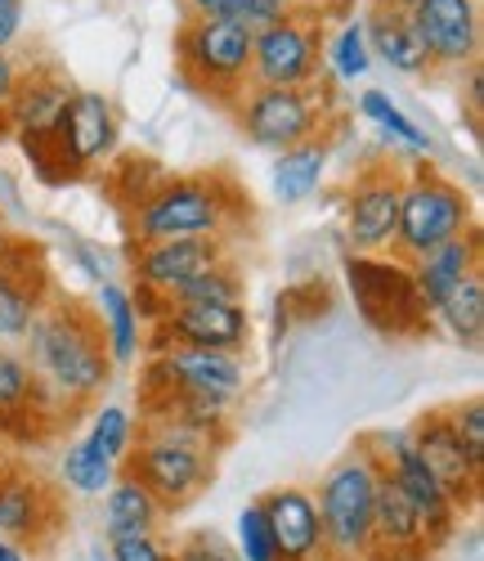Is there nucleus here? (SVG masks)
<instances>
[{
    "label": "nucleus",
    "mask_w": 484,
    "mask_h": 561,
    "mask_svg": "<svg viewBox=\"0 0 484 561\" xmlns=\"http://www.w3.org/2000/svg\"><path fill=\"white\" fill-rule=\"evenodd\" d=\"M23 359L32 368V378L41 382V391L68 417V427L100 404V396L113 382V368H117L108 355L100 310L81 297H68L64 288L50 297V306H45L27 329Z\"/></svg>",
    "instance_id": "nucleus-1"
},
{
    "label": "nucleus",
    "mask_w": 484,
    "mask_h": 561,
    "mask_svg": "<svg viewBox=\"0 0 484 561\" xmlns=\"http://www.w3.org/2000/svg\"><path fill=\"white\" fill-rule=\"evenodd\" d=\"M256 220V203L233 171L211 167V171H188V175H162L153 194L143 198L130 216V243L149 248L166 239H203V233H233Z\"/></svg>",
    "instance_id": "nucleus-2"
},
{
    "label": "nucleus",
    "mask_w": 484,
    "mask_h": 561,
    "mask_svg": "<svg viewBox=\"0 0 484 561\" xmlns=\"http://www.w3.org/2000/svg\"><path fill=\"white\" fill-rule=\"evenodd\" d=\"M117 108L100 90H72L64 113L45 126L19 135V145L45 184H81L100 162L117 153Z\"/></svg>",
    "instance_id": "nucleus-3"
},
{
    "label": "nucleus",
    "mask_w": 484,
    "mask_h": 561,
    "mask_svg": "<svg viewBox=\"0 0 484 561\" xmlns=\"http://www.w3.org/2000/svg\"><path fill=\"white\" fill-rule=\"evenodd\" d=\"M216 458L220 449H211L207 440L188 436L180 427L139 423L117 472L139 481L162 507V517H171V512H184L188 503L203 499V490L216 481Z\"/></svg>",
    "instance_id": "nucleus-4"
},
{
    "label": "nucleus",
    "mask_w": 484,
    "mask_h": 561,
    "mask_svg": "<svg viewBox=\"0 0 484 561\" xmlns=\"http://www.w3.org/2000/svg\"><path fill=\"white\" fill-rule=\"evenodd\" d=\"M175 77L229 113L252 85V27L233 19H184L175 27Z\"/></svg>",
    "instance_id": "nucleus-5"
},
{
    "label": "nucleus",
    "mask_w": 484,
    "mask_h": 561,
    "mask_svg": "<svg viewBox=\"0 0 484 561\" xmlns=\"http://www.w3.org/2000/svg\"><path fill=\"white\" fill-rule=\"evenodd\" d=\"M471 229H475V203L466 198L462 184L426 158L413 162L408 175H404V203H400L391 256L413 265L426 252L462 239V233H471Z\"/></svg>",
    "instance_id": "nucleus-6"
},
{
    "label": "nucleus",
    "mask_w": 484,
    "mask_h": 561,
    "mask_svg": "<svg viewBox=\"0 0 484 561\" xmlns=\"http://www.w3.org/2000/svg\"><path fill=\"white\" fill-rule=\"evenodd\" d=\"M346 284L355 310L372 333L391 342H422L435 333V314L413 284V265L395 261L391 252H350L346 256Z\"/></svg>",
    "instance_id": "nucleus-7"
},
{
    "label": "nucleus",
    "mask_w": 484,
    "mask_h": 561,
    "mask_svg": "<svg viewBox=\"0 0 484 561\" xmlns=\"http://www.w3.org/2000/svg\"><path fill=\"white\" fill-rule=\"evenodd\" d=\"M332 104H336V90L327 77H319L314 85H247L242 100L229 108V117L247 145L283 153L301 145V139L319 135L327 126Z\"/></svg>",
    "instance_id": "nucleus-8"
},
{
    "label": "nucleus",
    "mask_w": 484,
    "mask_h": 561,
    "mask_svg": "<svg viewBox=\"0 0 484 561\" xmlns=\"http://www.w3.org/2000/svg\"><path fill=\"white\" fill-rule=\"evenodd\" d=\"M372 494H377V462L359 445L350 454H342L323 472L314 507H319L327 561H364L368 557Z\"/></svg>",
    "instance_id": "nucleus-9"
},
{
    "label": "nucleus",
    "mask_w": 484,
    "mask_h": 561,
    "mask_svg": "<svg viewBox=\"0 0 484 561\" xmlns=\"http://www.w3.org/2000/svg\"><path fill=\"white\" fill-rule=\"evenodd\" d=\"M404 175L408 162L395 153H368L350 180H346V243L350 252H391L395 225H400V203H404Z\"/></svg>",
    "instance_id": "nucleus-10"
},
{
    "label": "nucleus",
    "mask_w": 484,
    "mask_h": 561,
    "mask_svg": "<svg viewBox=\"0 0 484 561\" xmlns=\"http://www.w3.org/2000/svg\"><path fill=\"white\" fill-rule=\"evenodd\" d=\"M59 293L50 256L32 239H0V346H23L36 314Z\"/></svg>",
    "instance_id": "nucleus-11"
},
{
    "label": "nucleus",
    "mask_w": 484,
    "mask_h": 561,
    "mask_svg": "<svg viewBox=\"0 0 484 561\" xmlns=\"http://www.w3.org/2000/svg\"><path fill=\"white\" fill-rule=\"evenodd\" d=\"M323 77V14L301 10L252 32V85H314Z\"/></svg>",
    "instance_id": "nucleus-12"
},
{
    "label": "nucleus",
    "mask_w": 484,
    "mask_h": 561,
    "mask_svg": "<svg viewBox=\"0 0 484 561\" xmlns=\"http://www.w3.org/2000/svg\"><path fill=\"white\" fill-rule=\"evenodd\" d=\"M413 32L426 59V81L462 77L480 64V0H417Z\"/></svg>",
    "instance_id": "nucleus-13"
},
{
    "label": "nucleus",
    "mask_w": 484,
    "mask_h": 561,
    "mask_svg": "<svg viewBox=\"0 0 484 561\" xmlns=\"http://www.w3.org/2000/svg\"><path fill=\"white\" fill-rule=\"evenodd\" d=\"M355 445L377 462V472H385V477H391L408 494V503L417 507V517L426 522V530L435 535V543L445 548L458 535V526H462V512L449 503V494L440 485H435V477L422 467V458L413 454L408 436L404 432H368Z\"/></svg>",
    "instance_id": "nucleus-14"
},
{
    "label": "nucleus",
    "mask_w": 484,
    "mask_h": 561,
    "mask_svg": "<svg viewBox=\"0 0 484 561\" xmlns=\"http://www.w3.org/2000/svg\"><path fill=\"white\" fill-rule=\"evenodd\" d=\"M413 454L422 458V467L435 477V485H440L449 494V503L462 512H475L480 507V490H484V462L462 445V436L453 432L449 423V409H426L417 413V423L404 432Z\"/></svg>",
    "instance_id": "nucleus-15"
},
{
    "label": "nucleus",
    "mask_w": 484,
    "mask_h": 561,
    "mask_svg": "<svg viewBox=\"0 0 484 561\" xmlns=\"http://www.w3.org/2000/svg\"><path fill=\"white\" fill-rule=\"evenodd\" d=\"M68 427L59 404L41 391L19 351L0 346V436L14 445H45Z\"/></svg>",
    "instance_id": "nucleus-16"
},
{
    "label": "nucleus",
    "mask_w": 484,
    "mask_h": 561,
    "mask_svg": "<svg viewBox=\"0 0 484 561\" xmlns=\"http://www.w3.org/2000/svg\"><path fill=\"white\" fill-rule=\"evenodd\" d=\"M252 337V319L247 306H171L162 310V319H153L149 333V355L175 351V346H203V351H233L242 355Z\"/></svg>",
    "instance_id": "nucleus-17"
},
{
    "label": "nucleus",
    "mask_w": 484,
    "mask_h": 561,
    "mask_svg": "<svg viewBox=\"0 0 484 561\" xmlns=\"http://www.w3.org/2000/svg\"><path fill=\"white\" fill-rule=\"evenodd\" d=\"M229 256L233 252L224 233H203V239H166L149 248H130V270H135V288H149L171 301L184 284H193L198 274H207Z\"/></svg>",
    "instance_id": "nucleus-18"
},
{
    "label": "nucleus",
    "mask_w": 484,
    "mask_h": 561,
    "mask_svg": "<svg viewBox=\"0 0 484 561\" xmlns=\"http://www.w3.org/2000/svg\"><path fill=\"white\" fill-rule=\"evenodd\" d=\"M440 557V543L417 517L408 494L377 472V494H372V530H368V557L364 561H430Z\"/></svg>",
    "instance_id": "nucleus-19"
},
{
    "label": "nucleus",
    "mask_w": 484,
    "mask_h": 561,
    "mask_svg": "<svg viewBox=\"0 0 484 561\" xmlns=\"http://www.w3.org/2000/svg\"><path fill=\"white\" fill-rule=\"evenodd\" d=\"M64 530V503L41 477L5 472L0 477V539L19 543L23 552H45Z\"/></svg>",
    "instance_id": "nucleus-20"
},
{
    "label": "nucleus",
    "mask_w": 484,
    "mask_h": 561,
    "mask_svg": "<svg viewBox=\"0 0 484 561\" xmlns=\"http://www.w3.org/2000/svg\"><path fill=\"white\" fill-rule=\"evenodd\" d=\"M130 436H135L130 413L117 404H104L94 413L90 436L64 454V485L77 494H104L117 481V462L126 458Z\"/></svg>",
    "instance_id": "nucleus-21"
},
{
    "label": "nucleus",
    "mask_w": 484,
    "mask_h": 561,
    "mask_svg": "<svg viewBox=\"0 0 484 561\" xmlns=\"http://www.w3.org/2000/svg\"><path fill=\"white\" fill-rule=\"evenodd\" d=\"M149 373H158L162 382L207 396L220 404H233L242 391H247V364L233 351H203V346H175L149 359Z\"/></svg>",
    "instance_id": "nucleus-22"
},
{
    "label": "nucleus",
    "mask_w": 484,
    "mask_h": 561,
    "mask_svg": "<svg viewBox=\"0 0 484 561\" xmlns=\"http://www.w3.org/2000/svg\"><path fill=\"white\" fill-rule=\"evenodd\" d=\"M256 503H261L265 526H269V535H274L278 561H327L319 507H314V494H310V490H301V485H278V490H265Z\"/></svg>",
    "instance_id": "nucleus-23"
},
{
    "label": "nucleus",
    "mask_w": 484,
    "mask_h": 561,
    "mask_svg": "<svg viewBox=\"0 0 484 561\" xmlns=\"http://www.w3.org/2000/svg\"><path fill=\"white\" fill-rule=\"evenodd\" d=\"M72 90H77V85L64 77L59 64H50V59L27 64V68L19 72L14 100H10V108H5V117H10V135L45 130V126H50V122L64 113V104L72 100Z\"/></svg>",
    "instance_id": "nucleus-24"
},
{
    "label": "nucleus",
    "mask_w": 484,
    "mask_h": 561,
    "mask_svg": "<svg viewBox=\"0 0 484 561\" xmlns=\"http://www.w3.org/2000/svg\"><path fill=\"white\" fill-rule=\"evenodd\" d=\"M364 41L372 45V55L385 59L404 77H426V59L413 32V10H400L391 0H368V19L359 23Z\"/></svg>",
    "instance_id": "nucleus-25"
},
{
    "label": "nucleus",
    "mask_w": 484,
    "mask_h": 561,
    "mask_svg": "<svg viewBox=\"0 0 484 561\" xmlns=\"http://www.w3.org/2000/svg\"><path fill=\"white\" fill-rule=\"evenodd\" d=\"M471 274H480V229H471V233H462V239H453L445 248L426 252L422 261H413V284H417L422 301L430 306V314Z\"/></svg>",
    "instance_id": "nucleus-26"
},
{
    "label": "nucleus",
    "mask_w": 484,
    "mask_h": 561,
    "mask_svg": "<svg viewBox=\"0 0 484 561\" xmlns=\"http://www.w3.org/2000/svg\"><path fill=\"white\" fill-rule=\"evenodd\" d=\"M332 149H336V122H327L319 135L301 139V145L283 149L278 162H274V194H278V203H306L319 190Z\"/></svg>",
    "instance_id": "nucleus-27"
},
{
    "label": "nucleus",
    "mask_w": 484,
    "mask_h": 561,
    "mask_svg": "<svg viewBox=\"0 0 484 561\" xmlns=\"http://www.w3.org/2000/svg\"><path fill=\"white\" fill-rule=\"evenodd\" d=\"M158 526H162V507L153 503V494L139 481L117 472V481L108 485V499H104V539L122 543V539L153 535Z\"/></svg>",
    "instance_id": "nucleus-28"
},
{
    "label": "nucleus",
    "mask_w": 484,
    "mask_h": 561,
    "mask_svg": "<svg viewBox=\"0 0 484 561\" xmlns=\"http://www.w3.org/2000/svg\"><path fill=\"white\" fill-rule=\"evenodd\" d=\"M435 323L466 351H475L484 342V274H471L462 284L435 306Z\"/></svg>",
    "instance_id": "nucleus-29"
},
{
    "label": "nucleus",
    "mask_w": 484,
    "mask_h": 561,
    "mask_svg": "<svg viewBox=\"0 0 484 561\" xmlns=\"http://www.w3.org/2000/svg\"><path fill=\"white\" fill-rule=\"evenodd\" d=\"M100 319H104V337H108L113 364H130L135 351H139V314H135V301H130V293L122 284H104Z\"/></svg>",
    "instance_id": "nucleus-30"
},
{
    "label": "nucleus",
    "mask_w": 484,
    "mask_h": 561,
    "mask_svg": "<svg viewBox=\"0 0 484 561\" xmlns=\"http://www.w3.org/2000/svg\"><path fill=\"white\" fill-rule=\"evenodd\" d=\"M242 297H247V278H242V265L229 256L207 274H198L193 284H184L171 297V306H238Z\"/></svg>",
    "instance_id": "nucleus-31"
},
{
    "label": "nucleus",
    "mask_w": 484,
    "mask_h": 561,
    "mask_svg": "<svg viewBox=\"0 0 484 561\" xmlns=\"http://www.w3.org/2000/svg\"><path fill=\"white\" fill-rule=\"evenodd\" d=\"M162 175H166V171H162V162L139 158V153H130V158H122L117 167H108V194H113L117 211H122V216H130L143 198L153 194V184H158Z\"/></svg>",
    "instance_id": "nucleus-32"
},
{
    "label": "nucleus",
    "mask_w": 484,
    "mask_h": 561,
    "mask_svg": "<svg viewBox=\"0 0 484 561\" xmlns=\"http://www.w3.org/2000/svg\"><path fill=\"white\" fill-rule=\"evenodd\" d=\"M233 552H238V561H278L274 535L265 526V512H261L256 499L238 512V548Z\"/></svg>",
    "instance_id": "nucleus-33"
},
{
    "label": "nucleus",
    "mask_w": 484,
    "mask_h": 561,
    "mask_svg": "<svg viewBox=\"0 0 484 561\" xmlns=\"http://www.w3.org/2000/svg\"><path fill=\"white\" fill-rule=\"evenodd\" d=\"M359 113H364V117H372L381 130H391L395 139H404V145L426 149V135H422V130H417V126H413V122H408V117H404V113H400L391 100H385L381 90H368V95L359 100Z\"/></svg>",
    "instance_id": "nucleus-34"
},
{
    "label": "nucleus",
    "mask_w": 484,
    "mask_h": 561,
    "mask_svg": "<svg viewBox=\"0 0 484 561\" xmlns=\"http://www.w3.org/2000/svg\"><path fill=\"white\" fill-rule=\"evenodd\" d=\"M332 64H336V72H342V77H364L368 72V41H364V27L359 23H346L342 27V36H336L332 41Z\"/></svg>",
    "instance_id": "nucleus-35"
},
{
    "label": "nucleus",
    "mask_w": 484,
    "mask_h": 561,
    "mask_svg": "<svg viewBox=\"0 0 484 561\" xmlns=\"http://www.w3.org/2000/svg\"><path fill=\"white\" fill-rule=\"evenodd\" d=\"M301 10H306L301 0H233V23L261 32V27L287 19V14H301ZM314 14H319V10H314Z\"/></svg>",
    "instance_id": "nucleus-36"
},
{
    "label": "nucleus",
    "mask_w": 484,
    "mask_h": 561,
    "mask_svg": "<svg viewBox=\"0 0 484 561\" xmlns=\"http://www.w3.org/2000/svg\"><path fill=\"white\" fill-rule=\"evenodd\" d=\"M449 423L462 436V445L484 462V400L480 396H466V400L449 404Z\"/></svg>",
    "instance_id": "nucleus-37"
},
{
    "label": "nucleus",
    "mask_w": 484,
    "mask_h": 561,
    "mask_svg": "<svg viewBox=\"0 0 484 561\" xmlns=\"http://www.w3.org/2000/svg\"><path fill=\"white\" fill-rule=\"evenodd\" d=\"M171 561H238V552L216 530H188L180 543H171Z\"/></svg>",
    "instance_id": "nucleus-38"
},
{
    "label": "nucleus",
    "mask_w": 484,
    "mask_h": 561,
    "mask_svg": "<svg viewBox=\"0 0 484 561\" xmlns=\"http://www.w3.org/2000/svg\"><path fill=\"white\" fill-rule=\"evenodd\" d=\"M108 561H171V543L158 530L139 539H122V543H108Z\"/></svg>",
    "instance_id": "nucleus-39"
},
{
    "label": "nucleus",
    "mask_w": 484,
    "mask_h": 561,
    "mask_svg": "<svg viewBox=\"0 0 484 561\" xmlns=\"http://www.w3.org/2000/svg\"><path fill=\"white\" fill-rule=\"evenodd\" d=\"M23 32V0H0V50H10Z\"/></svg>",
    "instance_id": "nucleus-40"
},
{
    "label": "nucleus",
    "mask_w": 484,
    "mask_h": 561,
    "mask_svg": "<svg viewBox=\"0 0 484 561\" xmlns=\"http://www.w3.org/2000/svg\"><path fill=\"white\" fill-rule=\"evenodd\" d=\"M19 72H23V64H19L10 50H0V117H5V108H10V100H14ZM5 122H10V117H5Z\"/></svg>",
    "instance_id": "nucleus-41"
},
{
    "label": "nucleus",
    "mask_w": 484,
    "mask_h": 561,
    "mask_svg": "<svg viewBox=\"0 0 484 561\" xmlns=\"http://www.w3.org/2000/svg\"><path fill=\"white\" fill-rule=\"evenodd\" d=\"M184 19H233V0H180Z\"/></svg>",
    "instance_id": "nucleus-42"
},
{
    "label": "nucleus",
    "mask_w": 484,
    "mask_h": 561,
    "mask_svg": "<svg viewBox=\"0 0 484 561\" xmlns=\"http://www.w3.org/2000/svg\"><path fill=\"white\" fill-rule=\"evenodd\" d=\"M0 561H27V552L19 543H10V539H0Z\"/></svg>",
    "instance_id": "nucleus-43"
},
{
    "label": "nucleus",
    "mask_w": 484,
    "mask_h": 561,
    "mask_svg": "<svg viewBox=\"0 0 484 561\" xmlns=\"http://www.w3.org/2000/svg\"><path fill=\"white\" fill-rule=\"evenodd\" d=\"M391 5H400V10H413V5H417V0H391Z\"/></svg>",
    "instance_id": "nucleus-44"
},
{
    "label": "nucleus",
    "mask_w": 484,
    "mask_h": 561,
    "mask_svg": "<svg viewBox=\"0 0 484 561\" xmlns=\"http://www.w3.org/2000/svg\"><path fill=\"white\" fill-rule=\"evenodd\" d=\"M5 135H10V122H5V117H0V139H5Z\"/></svg>",
    "instance_id": "nucleus-45"
},
{
    "label": "nucleus",
    "mask_w": 484,
    "mask_h": 561,
    "mask_svg": "<svg viewBox=\"0 0 484 561\" xmlns=\"http://www.w3.org/2000/svg\"><path fill=\"white\" fill-rule=\"evenodd\" d=\"M0 239H5V211H0Z\"/></svg>",
    "instance_id": "nucleus-46"
},
{
    "label": "nucleus",
    "mask_w": 484,
    "mask_h": 561,
    "mask_svg": "<svg viewBox=\"0 0 484 561\" xmlns=\"http://www.w3.org/2000/svg\"><path fill=\"white\" fill-rule=\"evenodd\" d=\"M104 561H108V557H104Z\"/></svg>",
    "instance_id": "nucleus-47"
}]
</instances>
